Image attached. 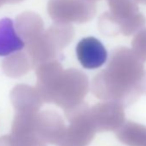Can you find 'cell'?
Wrapping results in <instances>:
<instances>
[{"instance_id": "obj_5", "label": "cell", "mask_w": 146, "mask_h": 146, "mask_svg": "<svg viewBox=\"0 0 146 146\" xmlns=\"http://www.w3.org/2000/svg\"><path fill=\"white\" fill-rule=\"evenodd\" d=\"M124 106L120 103L105 101L90 108V116L97 132L116 131L125 119Z\"/></svg>"}, {"instance_id": "obj_21", "label": "cell", "mask_w": 146, "mask_h": 146, "mask_svg": "<svg viewBox=\"0 0 146 146\" xmlns=\"http://www.w3.org/2000/svg\"><path fill=\"white\" fill-rule=\"evenodd\" d=\"M5 4H7L6 3V0H0V7L3 6Z\"/></svg>"}, {"instance_id": "obj_1", "label": "cell", "mask_w": 146, "mask_h": 146, "mask_svg": "<svg viewBox=\"0 0 146 146\" xmlns=\"http://www.w3.org/2000/svg\"><path fill=\"white\" fill-rule=\"evenodd\" d=\"M143 62L131 49L118 47L112 51L106 69L93 78L92 94L98 99L120 103L125 108L143 93Z\"/></svg>"}, {"instance_id": "obj_6", "label": "cell", "mask_w": 146, "mask_h": 146, "mask_svg": "<svg viewBox=\"0 0 146 146\" xmlns=\"http://www.w3.org/2000/svg\"><path fill=\"white\" fill-rule=\"evenodd\" d=\"M76 53L81 65L88 70L102 67L108 56L103 44L95 37L82 39L76 46Z\"/></svg>"}, {"instance_id": "obj_16", "label": "cell", "mask_w": 146, "mask_h": 146, "mask_svg": "<svg viewBox=\"0 0 146 146\" xmlns=\"http://www.w3.org/2000/svg\"><path fill=\"white\" fill-rule=\"evenodd\" d=\"M98 28L101 33L106 36H116L120 34L119 27L108 11L103 13L98 21Z\"/></svg>"}, {"instance_id": "obj_4", "label": "cell", "mask_w": 146, "mask_h": 146, "mask_svg": "<svg viewBox=\"0 0 146 146\" xmlns=\"http://www.w3.org/2000/svg\"><path fill=\"white\" fill-rule=\"evenodd\" d=\"M47 12L54 23L81 24L95 17L96 5L91 0H50Z\"/></svg>"}, {"instance_id": "obj_15", "label": "cell", "mask_w": 146, "mask_h": 146, "mask_svg": "<svg viewBox=\"0 0 146 146\" xmlns=\"http://www.w3.org/2000/svg\"><path fill=\"white\" fill-rule=\"evenodd\" d=\"M145 24L146 18L141 13H137V15L128 19L123 20L119 23L120 34L125 36L136 35L138 31L144 28Z\"/></svg>"}, {"instance_id": "obj_19", "label": "cell", "mask_w": 146, "mask_h": 146, "mask_svg": "<svg viewBox=\"0 0 146 146\" xmlns=\"http://www.w3.org/2000/svg\"><path fill=\"white\" fill-rule=\"evenodd\" d=\"M143 88H144V93L146 94V72L144 75V81H143Z\"/></svg>"}, {"instance_id": "obj_18", "label": "cell", "mask_w": 146, "mask_h": 146, "mask_svg": "<svg viewBox=\"0 0 146 146\" xmlns=\"http://www.w3.org/2000/svg\"><path fill=\"white\" fill-rule=\"evenodd\" d=\"M23 1V0H6V3L7 4H17Z\"/></svg>"}, {"instance_id": "obj_10", "label": "cell", "mask_w": 146, "mask_h": 146, "mask_svg": "<svg viewBox=\"0 0 146 146\" xmlns=\"http://www.w3.org/2000/svg\"><path fill=\"white\" fill-rule=\"evenodd\" d=\"M16 29L25 44L35 39L45 31L42 18L32 11H26L17 17Z\"/></svg>"}, {"instance_id": "obj_8", "label": "cell", "mask_w": 146, "mask_h": 146, "mask_svg": "<svg viewBox=\"0 0 146 146\" xmlns=\"http://www.w3.org/2000/svg\"><path fill=\"white\" fill-rule=\"evenodd\" d=\"M11 102L17 112H39L43 99L38 90L27 84H18L11 92Z\"/></svg>"}, {"instance_id": "obj_12", "label": "cell", "mask_w": 146, "mask_h": 146, "mask_svg": "<svg viewBox=\"0 0 146 146\" xmlns=\"http://www.w3.org/2000/svg\"><path fill=\"white\" fill-rule=\"evenodd\" d=\"M116 137L127 146H146V126L126 121L116 131Z\"/></svg>"}, {"instance_id": "obj_14", "label": "cell", "mask_w": 146, "mask_h": 146, "mask_svg": "<svg viewBox=\"0 0 146 146\" xmlns=\"http://www.w3.org/2000/svg\"><path fill=\"white\" fill-rule=\"evenodd\" d=\"M0 146H46V144L37 135L20 137L11 134L0 137Z\"/></svg>"}, {"instance_id": "obj_7", "label": "cell", "mask_w": 146, "mask_h": 146, "mask_svg": "<svg viewBox=\"0 0 146 146\" xmlns=\"http://www.w3.org/2000/svg\"><path fill=\"white\" fill-rule=\"evenodd\" d=\"M66 126L62 117L54 111H43L38 113L36 134L46 143L58 144L64 137Z\"/></svg>"}, {"instance_id": "obj_22", "label": "cell", "mask_w": 146, "mask_h": 146, "mask_svg": "<svg viewBox=\"0 0 146 146\" xmlns=\"http://www.w3.org/2000/svg\"><path fill=\"white\" fill-rule=\"evenodd\" d=\"M91 1H94V2H96V1H98V0H91Z\"/></svg>"}, {"instance_id": "obj_2", "label": "cell", "mask_w": 146, "mask_h": 146, "mask_svg": "<svg viewBox=\"0 0 146 146\" xmlns=\"http://www.w3.org/2000/svg\"><path fill=\"white\" fill-rule=\"evenodd\" d=\"M85 73L76 68L64 70L47 87L38 90L44 102L54 103L64 110L82 103L90 90Z\"/></svg>"}, {"instance_id": "obj_9", "label": "cell", "mask_w": 146, "mask_h": 146, "mask_svg": "<svg viewBox=\"0 0 146 146\" xmlns=\"http://www.w3.org/2000/svg\"><path fill=\"white\" fill-rule=\"evenodd\" d=\"M25 42L18 35L13 21L9 17L0 19V56H8L21 51Z\"/></svg>"}, {"instance_id": "obj_17", "label": "cell", "mask_w": 146, "mask_h": 146, "mask_svg": "<svg viewBox=\"0 0 146 146\" xmlns=\"http://www.w3.org/2000/svg\"><path fill=\"white\" fill-rule=\"evenodd\" d=\"M131 50L143 62L146 61V29L138 31L131 40Z\"/></svg>"}, {"instance_id": "obj_3", "label": "cell", "mask_w": 146, "mask_h": 146, "mask_svg": "<svg viewBox=\"0 0 146 146\" xmlns=\"http://www.w3.org/2000/svg\"><path fill=\"white\" fill-rule=\"evenodd\" d=\"M64 111L69 125L58 146H88L97 132L90 116V108L83 102Z\"/></svg>"}, {"instance_id": "obj_11", "label": "cell", "mask_w": 146, "mask_h": 146, "mask_svg": "<svg viewBox=\"0 0 146 146\" xmlns=\"http://www.w3.org/2000/svg\"><path fill=\"white\" fill-rule=\"evenodd\" d=\"M2 68L9 78H18L27 74L33 64L28 52L21 50L8 55L2 62Z\"/></svg>"}, {"instance_id": "obj_20", "label": "cell", "mask_w": 146, "mask_h": 146, "mask_svg": "<svg viewBox=\"0 0 146 146\" xmlns=\"http://www.w3.org/2000/svg\"><path fill=\"white\" fill-rule=\"evenodd\" d=\"M136 1H137L138 4H141V5H146V0H136Z\"/></svg>"}, {"instance_id": "obj_13", "label": "cell", "mask_w": 146, "mask_h": 146, "mask_svg": "<svg viewBox=\"0 0 146 146\" xmlns=\"http://www.w3.org/2000/svg\"><path fill=\"white\" fill-rule=\"evenodd\" d=\"M107 2L109 7L108 12L118 25L121 21L139 13L138 3L136 0H107Z\"/></svg>"}]
</instances>
